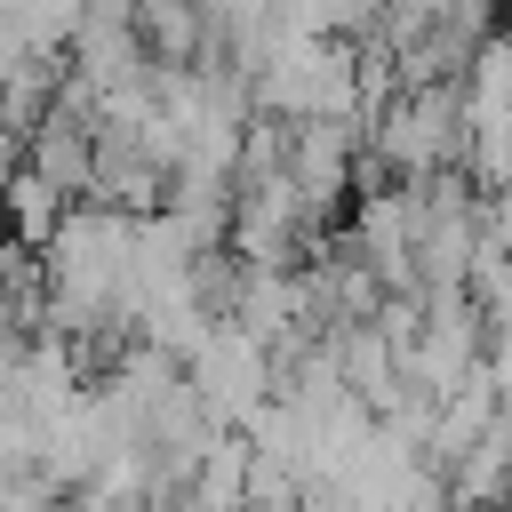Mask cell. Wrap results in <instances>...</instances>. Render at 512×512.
<instances>
[{"label": "cell", "mask_w": 512, "mask_h": 512, "mask_svg": "<svg viewBox=\"0 0 512 512\" xmlns=\"http://www.w3.org/2000/svg\"><path fill=\"white\" fill-rule=\"evenodd\" d=\"M256 512H296V504H256Z\"/></svg>", "instance_id": "1"}]
</instances>
